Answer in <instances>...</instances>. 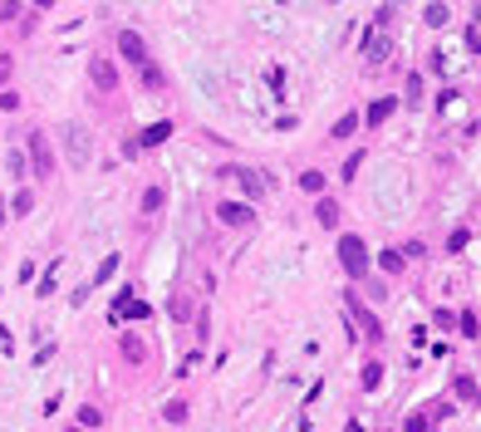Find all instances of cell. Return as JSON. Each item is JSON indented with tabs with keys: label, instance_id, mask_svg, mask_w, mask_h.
<instances>
[{
	"label": "cell",
	"instance_id": "1",
	"mask_svg": "<svg viewBox=\"0 0 481 432\" xmlns=\"http://www.w3.org/2000/svg\"><path fill=\"white\" fill-rule=\"evenodd\" d=\"M339 265H344V276L349 280H363L368 270H373V255H368V246H363V236H339Z\"/></svg>",
	"mask_w": 481,
	"mask_h": 432
},
{
	"label": "cell",
	"instance_id": "2",
	"mask_svg": "<svg viewBox=\"0 0 481 432\" xmlns=\"http://www.w3.org/2000/svg\"><path fill=\"white\" fill-rule=\"evenodd\" d=\"M25 157H30V177H55V147L39 128L25 133Z\"/></svg>",
	"mask_w": 481,
	"mask_h": 432
},
{
	"label": "cell",
	"instance_id": "3",
	"mask_svg": "<svg viewBox=\"0 0 481 432\" xmlns=\"http://www.w3.org/2000/svg\"><path fill=\"white\" fill-rule=\"evenodd\" d=\"M344 305H349V314H354V324H359V334H363L368 344H379V339H383V324H379V314H373V309H368V305H363L354 290L344 295Z\"/></svg>",
	"mask_w": 481,
	"mask_h": 432
},
{
	"label": "cell",
	"instance_id": "4",
	"mask_svg": "<svg viewBox=\"0 0 481 432\" xmlns=\"http://www.w3.org/2000/svg\"><path fill=\"white\" fill-rule=\"evenodd\" d=\"M118 54L133 64V69H143V64H152V49H147V39L138 35V30H118Z\"/></svg>",
	"mask_w": 481,
	"mask_h": 432
},
{
	"label": "cell",
	"instance_id": "5",
	"mask_svg": "<svg viewBox=\"0 0 481 432\" xmlns=\"http://www.w3.org/2000/svg\"><path fill=\"white\" fill-rule=\"evenodd\" d=\"M89 84H93L98 93H114V89H118V69H114V60L89 54Z\"/></svg>",
	"mask_w": 481,
	"mask_h": 432
},
{
	"label": "cell",
	"instance_id": "6",
	"mask_svg": "<svg viewBox=\"0 0 481 432\" xmlns=\"http://www.w3.org/2000/svg\"><path fill=\"white\" fill-rule=\"evenodd\" d=\"M217 216H221L226 226H251V222H255V206H251V201H221Z\"/></svg>",
	"mask_w": 481,
	"mask_h": 432
},
{
	"label": "cell",
	"instance_id": "7",
	"mask_svg": "<svg viewBox=\"0 0 481 432\" xmlns=\"http://www.w3.org/2000/svg\"><path fill=\"white\" fill-rule=\"evenodd\" d=\"M231 182H241L246 201H260L265 192H271V187H265V177H260V172H246V168H236V177H231Z\"/></svg>",
	"mask_w": 481,
	"mask_h": 432
},
{
	"label": "cell",
	"instance_id": "8",
	"mask_svg": "<svg viewBox=\"0 0 481 432\" xmlns=\"http://www.w3.org/2000/svg\"><path fill=\"white\" fill-rule=\"evenodd\" d=\"M167 138H172V118L152 123V128H143V133H138V147H163Z\"/></svg>",
	"mask_w": 481,
	"mask_h": 432
},
{
	"label": "cell",
	"instance_id": "9",
	"mask_svg": "<svg viewBox=\"0 0 481 432\" xmlns=\"http://www.w3.org/2000/svg\"><path fill=\"white\" fill-rule=\"evenodd\" d=\"M452 393L462 398V403H481V384L471 373H452Z\"/></svg>",
	"mask_w": 481,
	"mask_h": 432
},
{
	"label": "cell",
	"instance_id": "10",
	"mask_svg": "<svg viewBox=\"0 0 481 432\" xmlns=\"http://www.w3.org/2000/svg\"><path fill=\"white\" fill-rule=\"evenodd\" d=\"M314 222L325 226V231H334V226H339V201H334V197H319V201H314Z\"/></svg>",
	"mask_w": 481,
	"mask_h": 432
},
{
	"label": "cell",
	"instance_id": "11",
	"mask_svg": "<svg viewBox=\"0 0 481 432\" xmlns=\"http://www.w3.org/2000/svg\"><path fill=\"white\" fill-rule=\"evenodd\" d=\"M64 138H69V162H74V168H84V162H89V143H84V128H64Z\"/></svg>",
	"mask_w": 481,
	"mask_h": 432
},
{
	"label": "cell",
	"instance_id": "12",
	"mask_svg": "<svg viewBox=\"0 0 481 432\" xmlns=\"http://www.w3.org/2000/svg\"><path fill=\"white\" fill-rule=\"evenodd\" d=\"M393 108H398V98H373V108H368V128H379V123H388L393 118Z\"/></svg>",
	"mask_w": 481,
	"mask_h": 432
},
{
	"label": "cell",
	"instance_id": "13",
	"mask_svg": "<svg viewBox=\"0 0 481 432\" xmlns=\"http://www.w3.org/2000/svg\"><path fill=\"white\" fill-rule=\"evenodd\" d=\"M118 349H123V359H128V363H143V359H147V344H143L138 334H123V339H118Z\"/></svg>",
	"mask_w": 481,
	"mask_h": 432
},
{
	"label": "cell",
	"instance_id": "14",
	"mask_svg": "<svg viewBox=\"0 0 481 432\" xmlns=\"http://www.w3.org/2000/svg\"><path fill=\"white\" fill-rule=\"evenodd\" d=\"M6 168H10V177H15V182H25V177H30V157H25V147H10Z\"/></svg>",
	"mask_w": 481,
	"mask_h": 432
},
{
	"label": "cell",
	"instance_id": "15",
	"mask_svg": "<svg viewBox=\"0 0 481 432\" xmlns=\"http://www.w3.org/2000/svg\"><path fill=\"white\" fill-rule=\"evenodd\" d=\"M163 206H167V187H147L143 192V216H157Z\"/></svg>",
	"mask_w": 481,
	"mask_h": 432
},
{
	"label": "cell",
	"instance_id": "16",
	"mask_svg": "<svg viewBox=\"0 0 481 432\" xmlns=\"http://www.w3.org/2000/svg\"><path fill=\"white\" fill-rule=\"evenodd\" d=\"M163 417H167L172 427H182V422L192 417V408H187V398H172V403H163Z\"/></svg>",
	"mask_w": 481,
	"mask_h": 432
},
{
	"label": "cell",
	"instance_id": "17",
	"mask_svg": "<svg viewBox=\"0 0 481 432\" xmlns=\"http://www.w3.org/2000/svg\"><path fill=\"white\" fill-rule=\"evenodd\" d=\"M138 79H143V89H152V93H157V89H167V74L157 69V64H143V69H138Z\"/></svg>",
	"mask_w": 481,
	"mask_h": 432
},
{
	"label": "cell",
	"instance_id": "18",
	"mask_svg": "<svg viewBox=\"0 0 481 432\" xmlns=\"http://www.w3.org/2000/svg\"><path fill=\"white\" fill-rule=\"evenodd\" d=\"M354 133H359V114H344V118L329 128V138H334V143H344V138H354Z\"/></svg>",
	"mask_w": 481,
	"mask_h": 432
},
{
	"label": "cell",
	"instance_id": "19",
	"mask_svg": "<svg viewBox=\"0 0 481 432\" xmlns=\"http://www.w3.org/2000/svg\"><path fill=\"white\" fill-rule=\"evenodd\" d=\"M30 211H35V192H30V187H20V192L10 197V216H30Z\"/></svg>",
	"mask_w": 481,
	"mask_h": 432
},
{
	"label": "cell",
	"instance_id": "20",
	"mask_svg": "<svg viewBox=\"0 0 481 432\" xmlns=\"http://www.w3.org/2000/svg\"><path fill=\"white\" fill-rule=\"evenodd\" d=\"M300 187H305V192H314V197H325V172H319V168L300 172Z\"/></svg>",
	"mask_w": 481,
	"mask_h": 432
},
{
	"label": "cell",
	"instance_id": "21",
	"mask_svg": "<svg viewBox=\"0 0 481 432\" xmlns=\"http://www.w3.org/2000/svg\"><path fill=\"white\" fill-rule=\"evenodd\" d=\"M79 427H89V432H98V427H103V413H98L93 403H84V408H79Z\"/></svg>",
	"mask_w": 481,
	"mask_h": 432
},
{
	"label": "cell",
	"instance_id": "22",
	"mask_svg": "<svg viewBox=\"0 0 481 432\" xmlns=\"http://www.w3.org/2000/svg\"><path fill=\"white\" fill-rule=\"evenodd\" d=\"M422 20H427V25H433V30H442V25L452 20V10H447V6H442V0H437V6H427V15H422Z\"/></svg>",
	"mask_w": 481,
	"mask_h": 432
},
{
	"label": "cell",
	"instance_id": "23",
	"mask_svg": "<svg viewBox=\"0 0 481 432\" xmlns=\"http://www.w3.org/2000/svg\"><path fill=\"white\" fill-rule=\"evenodd\" d=\"M457 334H462V339H481V334H476V314H471V309H462V314H457Z\"/></svg>",
	"mask_w": 481,
	"mask_h": 432
},
{
	"label": "cell",
	"instance_id": "24",
	"mask_svg": "<svg viewBox=\"0 0 481 432\" xmlns=\"http://www.w3.org/2000/svg\"><path fill=\"white\" fill-rule=\"evenodd\" d=\"M383 384V363H363V393H373Z\"/></svg>",
	"mask_w": 481,
	"mask_h": 432
},
{
	"label": "cell",
	"instance_id": "25",
	"mask_svg": "<svg viewBox=\"0 0 481 432\" xmlns=\"http://www.w3.org/2000/svg\"><path fill=\"white\" fill-rule=\"evenodd\" d=\"M359 168H363V147L344 157V182H354V177H359Z\"/></svg>",
	"mask_w": 481,
	"mask_h": 432
},
{
	"label": "cell",
	"instance_id": "26",
	"mask_svg": "<svg viewBox=\"0 0 481 432\" xmlns=\"http://www.w3.org/2000/svg\"><path fill=\"white\" fill-rule=\"evenodd\" d=\"M0 114H20V93L15 89H0Z\"/></svg>",
	"mask_w": 481,
	"mask_h": 432
},
{
	"label": "cell",
	"instance_id": "27",
	"mask_svg": "<svg viewBox=\"0 0 481 432\" xmlns=\"http://www.w3.org/2000/svg\"><path fill=\"white\" fill-rule=\"evenodd\" d=\"M403 103H422V74H408V98Z\"/></svg>",
	"mask_w": 481,
	"mask_h": 432
},
{
	"label": "cell",
	"instance_id": "28",
	"mask_svg": "<svg viewBox=\"0 0 481 432\" xmlns=\"http://www.w3.org/2000/svg\"><path fill=\"white\" fill-rule=\"evenodd\" d=\"M15 79V60H10V54H0V89H6Z\"/></svg>",
	"mask_w": 481,
	"mask_h": 432
},
{
	"label": "cell",
	"instance_id": "29",
	"mask_svg": "<svg viewBox=\"0 0 481 432\" xmlns=\"http://www.w3.org/2000/svg\"><path fill=\"white\" fill-rule=\"evenodd\" d=\"M55 270H60V265H49L44 276H39V300H44V295H55Z\"/></svg>",
	"mask_w": 481,
	"mask_h": 432
},
{
	"label": "cell",
	"instance_id": "30",
	"mask_svg": "<svg viewBox=\"0 0 481 432\" xmlns=\"http://www.w3.org/2000/svg\"><path fill=\"white\" fill-rule=\"evenodd\" d=\"M114 270H118V255H109V260H103V265H98V276H93V285H103V280H109V276H114Z\"/></svg>",
	"mask_w": 481,
	"mask_h": 432
},
{
	"label": "cell",
	"instance_id": "31",
	"mask_svg": "<svg viewBox=\"0 0 481 432\" xmlns=\"http://www.w3.org/2000/svg\"><path fill=\"white\" fill-rule=\"evenodd\" d=\"M20 15V0H0V20H15Z\"/></svg>",
	"mask_w": 481,
	"mask_h": 432
},
{
	"label": "cell",
	"instance_id": "32",
	"mask_svg": "<svg viewBox=\"0 0 481 432\" xmlns=\"http://www.w3.org/2000/svg\"><path fill=\"white\" fill-rule=\"evenodd\" d=\"M383 270H403V251H383Z\"/></svg>",
	"mask_w": 481,
	"mask_h": 432
},
{
	"label": "cell",
	"instance_id": "33",
	"mask_svg": "<svg viewBox=\"0 0 481 432\" xmlns=\"http://www.w3.org/2000/svg\"><path fill=\"white\" fill-rule=\"evenodd\" d=\"M172 319H192V300H172Z\"/></svg>",
	"mask_w": 481,
	"mask_h": 432
},
{
	"label": "cell",
	"instance_id": "34",
	"mask_svg": "<svg viewBox=\"0 0 481 432\" xmlns=\"http://www.w3.org/2000/svg\"><path fill=\"white\" fill-rule=\"evenodd\" d=\"M437 330L447 334V330H457V314H447V309H437Z\"/></svg>",
	"mask_w": 481,
	"mask_h": 432
},
{
	"label": "cell",
	"instance_id": "35",
	"mask_svg": "<svg viewBox=\"0 0 481 432\" xmlns=\"http://www.w3.org/2000/svg\"><path fill=\"white\" fill-rule=\"evenodd\" d=\"M427 417H437V422H442V417H452V403H433V408H427Z\"/></svg>",
	"mask_w": 481,
	"mask_h": 432
},
{
	"label": "cell",
	"instance_id": "36",
	"mask_svg": "<svg viewBox=\"0 0 481 432\" xmlns=\"http://www.w3.org/2000/svg\"><path fill=\"white\" fill-rule=\"evenodd\" d=\"M403 432H427V417H408V422H403Z\"/></svg>",
	"mask_w": 481,
	"mask_h": 432
},
{
	"label": "cell",
	"instance_id": "37",
	"mask_svg": "<svg viewBox=\"0 0 481 432\" xmlns=\"http://www.w3.org/2000/svg\"><path fill=\"white\" fill-rule=\"evenodd\" d=\"M30 6H35V10H55V6H60V0H30Z\"/></svg>",
	"mask_w": 481,
	"mask_h": 432
},
{
	"label": "cell",
	"instance_id": "38",
	"mask_svg": "<svg viewBox=\"0 0 481 432\" xmlns=\"http://www.w3.org/2000/svg\"><path fill=\"white\" fill-rule=\"evenodd\" d=\"M6 216H10V206H6V197H0V226H6Z\"/></svg>",
	"mask_w": 481,
	"mask_h": 432
},
{
	"label": "cell",
	"instance_id": "39",
	"mask_svg": "<svg viewBox=\"0 0 481 432\" xmlns=\"http://www.w3.org/2000/svg\"><path fill=\"white\" fill-rule=\"evenodd\" d=\"M471 15H476V20H481V0H476V10H471Z\"/></svg>",
	"mask_w": 481,
	"mask_h": 432
},
{
	"label": "cell",
	"instance_id": "40",
	"mask_svg": "<svg viewBox=\"0 0 481 432\" xmlns=\"http://www.w3.org/2000/svg\"><path fill=\"white\" fill-rule=\"evenodd\" d=\"M64 432H89V427H64Z\"/></svg>",
	"mask_w": 481,
	"mask_h": 432
}]
</instances>
